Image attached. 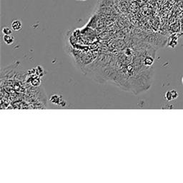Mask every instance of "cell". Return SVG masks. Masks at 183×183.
<instances>
[{"label": "cell", "mask_w": 183, "mask_h": 183, "mask_svg": "<svg viewBox=\"0 0 183 183\" xmlns=\"http://www.w3.org/2000/svg\"><path fill=\"white\" fill-rule=\"evenodd\" d=\"M3 40L5 44L7 45H12L14 42V37L11 35V34H9V35H6V34H4L3 37Z\"/></svg>", "instance_id": "3"}, {"label": "cell", "mask_w": 183, "mask_h": 183, "mask_svg": "<svg viewBox=\"0 0 183 183\" xmlns=\"http://www.w3.org/2000/svg\"><path fill=\"white\" fill-rule=\"evenodd\" d=\"M11 27L14 31H19L22 27V24L19 20H14L12 21Z\"/></svg>", "instance_id": "2"}, {"label": "cell", "mask_w": 183, "mask_h": 183, "mask_svg": "<svg viewBox=\"0 0 183 183\" xmlns=\"http://www.w3.org/2000/svg\"><path fill=\"white\" fill-rule=\"evenodd\" d=\"M177 97H178V93L177 92V91L176 90L167 91L166 94H165V98H166L167 100H168V101L177 99Z\"/></svg>", "instance_id": "1"}, {"label": "cell", "mask_w": 183, "mask_h": 183, "mask_svg": "<svg viewBox=\"0 0 183 183\" xmlns=\"http://www.w3.org/2000/svg\"><path fill=\"white\" fill-rule=\"evenodd\" d=\"M77 1H79V2H85L87 0H77Z\"/></svg>", "instance_id": "5"}, {"label": "cell", "mask_w": 183, "mask_h": 183, "mask_svg": "<svg viewBox=\"0 0 183 183\" xmlns=\"http://www.w3.org/2000/svg\"><path fill=\"white\" fill-rule=\"evenodd\" d=\"M12 29H10V27H5L2 29V33L4 34H6V35H9V34H12Z\"/></svg>", "instance_id": "4"}, {"label": "cell", "mask_w": 183, "mask_h": 183, "mask_svg": "<svg viewBox=\"0 0 183 183\" xmlns=\"http://www.w3.org/2000/svg\"><path fill=\"white\" fill-rule=\"evenodd\" d=\"M182 84H183V77H182Z\"/></svg>", "instance_id": "6"}]
</instances>
